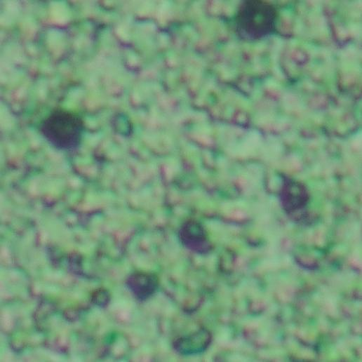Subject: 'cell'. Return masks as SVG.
<instances>
[{
  "instance_id": "obj_1",
  "label": "cell",
  "mask_w": 362,
  "mask_h": 362,
  "mask_svg": "<svg viewBox=\"0 0 362 362\" xmlns=\"http://www.w3.org/2000/svg\"><path fill=\"white\" fill-rule=\"evenodd\" d=\"M279 12L272 4L263 1H245L234 18L236 34L246 41H259L276 30Z\"/></svg>"
},
{
  "instance_id": "obj_2",
  "label": "cell",
  "mask_w": 362,
  "mask_h": 362,
  "mask_svg": "<svg viewBox=\"0 0 362 362\" xmlns=\"http://www.w3.org/2000/svg\"><path fill=\"white\" fill-rule=\"evenodd\" d=\"M40 130L54 147L72 150L80 145L84 123L78 114L65 109H56L42 121Z\"/></svg>"
},
{
  "instance_id": "obj_3",
  "label": "cell",
  "mask_w": 362,
  "mask_h": 362,
  "mask_svg": "<svg viewBox=\"0 0 362 362\" xmlns=\"http://www.w3.org/2000/svg\"><path fill=\"white\" fill-rule=\"evenodd\" d=\"M210 333L204 328L181 336L174 340L173 347L181 355H196L204 351L211 342Z\"/></svg>"
},
{
  "instance_id": "obj_4",
  "label": "cell",
  "mask_w": 362,
  "mask_h": 362,
  "mask_svg": "<svg viewBox=\"0 0 362 362\" xmlns=\"http://www.w3.org/2000/svg\"><path fill=\"white\" fill-rule=\"evenodd\" d=\"M126 284L134 297L142 302L155 293L159 287V279L154 274L137 272L127 278Z\"/></svg>"
},
{
  "instance_id": "obj_5",
  "label": "cell",
  "mask_w": 362,
  "mask_h": 362,
  "mask_svg": "<svg viewBox=\"0 0 362 362\" xmlns=\"http://www.w3.org/2000/svg\"><path fill=\"white\" fill-rule=\"evenodd\" d=\"M179 238L186 248L198 253H207L210 249L205 232L196 222H186L179 231Z\"/></svg>"
},
{
  "instance_id": "obj_6",
  "label": "cell",
  "mask_w": 362,
  "mask_h": 362,
  "mask_svg": "<svg viewBox=\"0 0 362 362\" xmlns=\"http://www.w3.org/2000/svg\"><path fill=\"white\" fill-rule=\"evenodd\" d=\"M91 300L95 304L105 307L109 304L110 295L107 290L100 288L93 293Z\"/></svg>"
}]
</instances>
